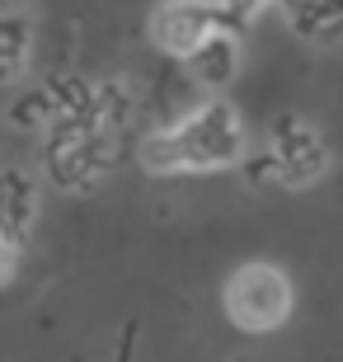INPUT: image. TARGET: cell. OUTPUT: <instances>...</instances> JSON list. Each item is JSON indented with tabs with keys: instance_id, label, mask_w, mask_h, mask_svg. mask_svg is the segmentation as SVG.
<instances>
[{
	"instance_id": "5",
	"label": "cell",
	"mask_w": 343,
	"mask_h": 362,
	"mask_svg": "<svg viewBox=\"0 0 343 362\" xmlns=\"http://www.w3.org/2000/svg\"><path fill=\"white\" fill-rule=\"evenodd\" d=\"M188 76L198 85H211V90H221V85L236 81V71H240V47L236 38H231V28H221V33H211L207 42H202L198 52H188Z\"/></svg>"
},
{
	"instance_id": "2",
	"label": "cell",
	"mask_w": 343,
	"mask_h": 362,
	"mask_svg": "<svg viewBox=\"0 0 343 362\" xmlns=\"http://www.w3.org/2000/svg\"><path fill=\"white\" fill-rule=\"evenodd\" d=\"M226 310L240 329L268 334L291 315V282L273 264H245L236 278L226 282Z\"/></svg>"
},
{
	"instance_id": "6",
	"label": "cell",
	"mask_w": 343,
	"mask_h": 362,
	"mask_svg": "<svg viewBox=\"0 0 343 362\" xmlns=\"http://www.w3.org/2000/svg\"><path fill=\"white\" fill-rule=\"evenodd\" d=\"M141 165L151 170V175H184L188 160H184V141H179V132L174 127H160V132H151L141 141Z\"/></svg>"
},
{
	"instance_id": "4",
	"label": "cell",
	"mask_w": 343,
	"mask_h": 362,
	"mask_svg": "<svg viewBox=\"0 0 343 362\" xmlns=\"http://www.w3.org/2000/svg\"><path fill=\"white\" fill-rule=\"evenodd\" d=\"M330 170V156H325V141H320L306 122H282L273 141V175L282 188H306L315 184L320 175Z\"/></svg>"
},
{
	"instance_id": "3",
	"label": "cell",
	"mask_w": 343,
	"mask_h": 362,
	"mask_svg": "<svg viewBox=\"0 0 343 362\" xmlns=\"http://www.w3.org/2000/svg\"><path fill=\"white\" fill-rule=\"evenodd\" d=\"M226 28L221 5H207V0H165L151 14V38L156 47H165L170 57H188L198 52L211 33Z\"/></svg>"
},
{
	"instance_id": "7",
	"label": "cell",
	"mask_w": 343,
	"mask_h": 362,
	"mask_svg": "<svg viewBox=\"0 0 343 362\" xmlns=\"http://www.w3.org/2000/svg\"><path fill=\"white\" fill-rule=\"evenodd\" d=\"M28 62V19L0 14V81H19Z\"/></svg>"
},
{
	"instance_id": "8",
	"label": "cell",
	"mask_w": 343,
	"mask_h": 362,
	"mask_svg": "<svg viewBox=\"0 0 343 362\" xmlns=\"http://www.w3.org/2000/svg\"><path fill=\"white\" fill-rule=\"evenodd\" d=\"M268 0H221V14H226V28L231 24H250L254 14L264 10Z\"/></svg>"
},
{
	"instance_id": "1",
	"label": "cell",
	"mask_w": 343,
	"mask_h": 362,
	"mask_svg": "<svg viewBox=\"0 0 343 362\" xmlns=\"http://www.w3.org/2000/svg\"><path fill=\"white\" fill-rule=\"evenodd\" d=\"M174 132L184 141L188 170H231L245 160V122L221 99L193 108L184 122H174Z\"/></svg>"
},
{
	"instance_id": "9",
	"label": "cell",
	"mask_w": 343,
	"mask_h": 362,
	"mask_svg": "<svg viewBox=\"0 0 343 362\" xmlns=\"http://www.w3.org/2000/svg\"><path fill=\"white\" fill-rule=\"evenodd\" d=\"M14 278V245H5L0 240V287Z\"/></svg>"
},
{
	"instance_id": "10",
	"label": "cell",
	"mask_w": 343,
	"mask_h": 362,
	"mask_svg": "<svg viewBox=\"0 0 343 362\" xmlns=\"http://www.w3.org/2000/svg\"><path fill=\"white\" fill-rule=\"evenodd\" d=\"M0 240H5V235H0ZM5 245H10V240H5Z\"/></svg>"
}]
</instances>
